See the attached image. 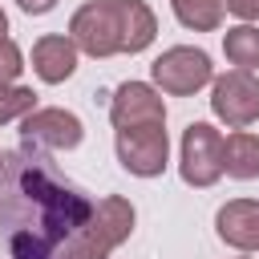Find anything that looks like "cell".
Here are the masks:
<instances>
[{"label":"cell","mask_w":259,"mask_h":259,"mask_svg":"<svg viewBox=\"0 0 259 259\" xmlns=\"http://www.w3.org/2000/svg\"><path fill=\"white\" fill-rule=\"evenodd\" d=\"M89 214L93 198L65 182L36 150L0 154V231H8L12 259H53Z\"/></svg>","instance_id":"1"},{"label":"cell","mask_w":259,"mask_h":259,"mask_svg":"<svg viewBox=\"0 0 259 259\" xmlns=\"http://www.w3.org/2000/svg\"><path fill=\"white\" fill-rule=\"evenodd\" d=\"M134 235V202L121 194H105L93 202V214L81 231H73L53 259H109L113 247H121Z\"/></svg>","instance_id":"2"},{"label":"cell","mask_w":259,"mask_h":259,"mask_svg":"<svg viewBox=\"0 0 259 259\" xmlns=\"http://www.w3.org/2000/svg\"><path fill=\"white\" fill-rule=\"evenodd\" d=\"M69 36L77 53L89 57H113L121 53V0H89L73 12Z\"/></svg>","instance_id":"3"},{"label":"cell","mask_w":259,"mask_h":259,"mask_svg":"<svg viewBox=\"0 0 259 259\" xmlns=\"http://www.w3.org/2000/svg\"><path fill=\"white\" fill-rule=\"evenodd\" d=\"M178 174L186 186H198V190H206L223 178V134L210 121H190L182 130Z\"/></svg>","instance_id":"4"},{"label":"cell","mask_w":259,"mask_h":259,"mask_svg":"<svg viewBox=\"0 0 259 259\" xmlns=\"http://www.w3.org/2000/svg\"><path fill=\"white\" fill-rule=\"evenodd\" d=\"M150 77H154V89L174 93V97H190V93H198L202 85L214 81V65H210V57L202 49L174 45L150 65Z\"/></svg>","instance_id":"5"},{"label":"cell","mask_w":259,"mask_h":259,"mask_svg":"<svg viewBox=\"0 0 259 259\" xmlns=\"http://www.w3.org/2000/svg\"><path fill=\"white\" fill-rule=\"evenodd\" d=\"M85 138V125L77 113L69 109H32L20 117V142L24 150H36V154H61V150H77Z\"/></svg>","instance_id":"6"},{"label":"cell","mask_w":259,"mask_h":259,"mask_svg":"<svg viewBox=\"0 0 259 259\" xmlns=\"http://www.w3.org/2000/svg\"><path fill=\"white\" fill-rule=\"evenodd\" d=\"M210 113L231 130H247L259 121V77L247 69H231L210 81Z\"/></svg>","instance_id":"7"},{"label":"cell","mask_w":259,"mask_h":259,"mask_svg":"<svg viewBox=\"0 0 259 259\" xmlns=\"http://www.w3.org/2000/svg\"><path fill=\"white\" fill-rule=\"evenodd\" d=\"M113 150H117L121 170H130L138 178H158L166 170V162H170L166 125H130V130H117Z\"/></svg>","instance_id":"8"},{"label":"cell","mask_w":259,"mask_h":259,"mask_svg":"<svg viewBox=\"0 0 259 259\" xmlns=\"http://www.w3.org/2000/svg\"><path fill=\"white\" fill-rule=\"evenodd\" d=\"M109 121L113 130L130 125H166V101L146 81H121L109 97Z\"/></svg>","instance_id":"9"},{"label":"cell","mask_w":259,"mask_h":259,"mask_svg":"<svg viewBox=\"0 0 259 259\" xmlns=\"http://www.w3.org/2000/svg\"><path fill=\"white\" fill-rule=\"evenodd\" d=\"M214 231L235 251H259V198H231L214 214Z\"/></svg>","instance_id":"10"},{"label":"cell","mask_w":259,"mask_h":259,"mask_svg":"<svg viewBox=\"0 0 259 259\" xmlns=\"http://www.w3.org/2000/svg\"><path fill=\"white\" fill-rule=\"evenodd\" d=\"M32 73L45 85H61L77 73V45L65 32H49L32 45Z\"/></svg>","instance_id":"11"},{"label":"cell","mask_w":259,"mask_h":259,"mask_svg":"<svg viewBox=\"0 0 259 259\" xmlns=\"http://www.w3.org/2000/svg\"><path fill=\"white\" fill-rule=\"evenodd\" d=\"M223 174H231L239 182L259 178V134L235 130L223 138Z\"/></svg>","instance_id":"12"},{"label":"cell","mask_w":259,"mask_h":259,"mask_svg":"<svg viewBox=\"0 0 259 259\" xmlns=\"http://www.w3.org/2000/svg\"><path fill=\"white\" fill-rule=\"evenodd\" d=\"M158 36V16L146 0H121V53H146Z\"/></svg>","instance_id":"13"},{"label":"cell","mask_w":259,"mask_h":259,"mask_svg":"<svg viewBox=\"0 0 259 259\" xmlns=\"http://www.w3.org/2000/svg\"><path fill=\"white\" fill-rule=\"evenodd\" d=\"M223 53L235 69H247L255 73L259 69V28L255 24H235L223 32Z\"/></svg>","instance_id":"14"},{"label":"cell","mask_w":259,"mask_h":259,"mask_svg":"<svg viewBox=\"0 0 259 259\" xmlns=\"http://www.w3.org/2000/svg\"><path fill=\"white\" fill-rule=\"evenodd\" d=\"M170 8L178 16V24L190 32H214L223 24V12H227L223 0H170Z\"/></svg>","instance_id":"15"},{"label":"cell","mask_w":259,"mask_h":259,"mask_svg":"<svg viewBox=\"0 0 259 259\" xmlns=\"http://www.w3.org/2000/svg\"><path fill=\"white\" fill-rule=\"evenodd\" d=\"M36 109V93L28 85H16V81H0V125L8 121H20L24 113Z\"/></svg>","instance_id":"16"},{"label":"cell","mask_w":259,"mask_h":259,"mask_svg":"<svg viewBox=\"0 0 259 259\" xmlns=\"http://www.w3.org/2000/svg\"><path fill=\"white\" fill-rule=\"evenodd\" d=\"M24 69V53L12 36H0V81H16Z\"/></svg>","instance_id":"17"},{"label":"cell","mask_w":259,"mask_h":259,"mask_svg":"<svg viewBox=\"0 0 259 259\" xmlns=\"http://www.w3.org/2000/svg\"><path fill=\"white\" fill-rule=\"evenodd\" d=\"M223 8L231 16H239L243 24H255L259 20V0H223Z\"/></svg>","instance_id":"18"},{"label":"cell","mask_w":259,"mask_h":259,"mask_svg":"<svg viewBox=\"0 0 259 259\" xmlns=\"http://www.w3.org/2000/svg\"><path fill=\"white\" fill-rule=\"evenodd\" d=\"M16 4H20V12H28V16H45V12L57 8V0H16Z\"/></svg>","instance_id":"19"},{"label":"cell","mask_w":259,"mask_h":259,"mask_svg":"<svg viewBox=\"0 0 259 259\" xmlns=\"http://www.w3.org/2000/svg\"><path fill=\"white\" fill-rule=\"evenodd\" d=\"M0 36H8V16H4V8H0Z\"/></svg>","instance_id":"20"}]
</instances>
